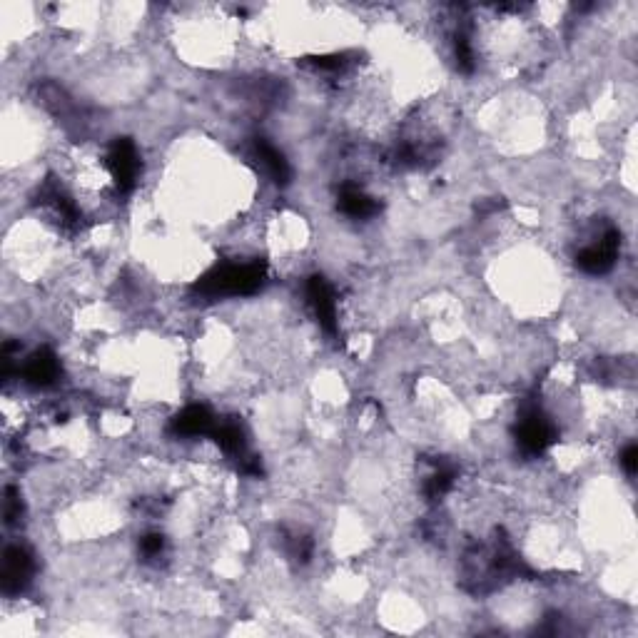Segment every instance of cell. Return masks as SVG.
<instances>
[{"mask_svg":"<svg viewBox=\"0 0 638 638\" xmlns=\"http://www.w3.org/2000/svg\"><path fill=\"white\" fill-rule=\"evenodd\" d=\"M105 167H108V175L113 180L115 190L128 195L135 190L140 180V153L135 148L133 140L118 138L110 145L108 155H105Z\"/></svg>","mask_w":638,"mask_h":638,"instance_id":"6da1fadb","label":"cell"},{"mask_svg":"<svg viewBox=\"0 0 638 638\" xmlns=\"http://www.w3.org/2000/svg\"><path fill=\"white\" fill-rule=\"evenodd\" d=\"M619 245V232H616L614 227H606L604 232H599V237H596L594 242L581 247L579 255H576V265H579L586 275H606V272L616 265Z\"/></svg>","mask_w":638,"mask_h":638,"instance_id":"7a4b0ae2","label":"cell"},{"mask_svg":"<svg viewBox=\"0 0 638 638\" xmlns=\"http://www.w3.org/2000/svg\"><path fill=\"white\" fill-rule=\"evenodd\" d=\"M18 377L33 389H48L60 379V359L48 347H40L25 357L18 367Z\"/></svg>","mask_w":638,"mask_h":638,"instance_id":"3957f363","label":"cell"},{"mask_svg":"<svg viewBox=\"0 0 638 638\" xmlns=\"http://www.w3.org/2000/svg\"><path fill=\"white\" fill-rule=\"evenodd\" d=\"M35 574V561L25 546L10 544L3 554V591L20 594Z\"/></svg>","mask_w":638,"mask_h":638,"instance_id":"277c9868","label":"cell"},{"mask_svg":"<svg viewBox=\"0 0 638 638\" xmlns=\"http://www.w3.org/2000/svg\"><path fill=\"white\" fill-rule=\"evenodd\" d=\"M215 424V417H212V412L205 404H190L172 419L170 432L180 439H200L212 434Z\"/></svg>","mask_w":638,"mask_h":638,"instance_id":"5b68a950","label":"cell"},{"mask_svg":"<svg viewBox=\"0 0 638 638\" xmlns=\"http://www.w3.org/2000/svg\"><path fill=\"white\" fill-rule=\"evenodd\" d=\"M307 300L315 310L319 327L324 332H337V297H334V290L327 285L324 277H312L307 282Z\"/></svg>","mask_w":638,"mask_h":638,"instance_id":"8992f818","label":"cell"},{"mask_svg":"<svg viewBox=\"0 0 638 638\" xmlns=\"http://www.w3.org/2000/svg\"><path fill=\"white\" fill-rule=\"evenodd\" d=\"M339 210L352 220H369L379 212V202L357 182H344L339 187Z\"/></svg>","mask_w":638,"mask_h":638,"instance_id":"52a82bcc","label":"cell"},{"mask_svg":"<svg viewBox=\"0 0 638 638\" xmlns=\"http://www.w3.org/2000/svg\"><path fill=\"white\" fill-rule=\"evenodd\" d=\"M619 464H621V467H624V472L629 474V477H636V464H638L636 444H629V447H626L624 452H621Z\"/></svg>","mask_w":638,"mask_h":638,"instance_id":"ba28073f","label":"cell"}]
</instances>
